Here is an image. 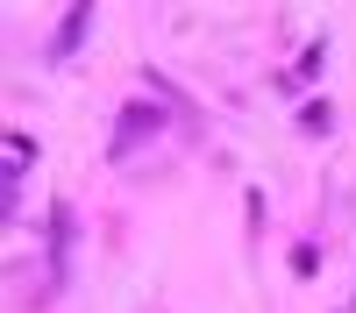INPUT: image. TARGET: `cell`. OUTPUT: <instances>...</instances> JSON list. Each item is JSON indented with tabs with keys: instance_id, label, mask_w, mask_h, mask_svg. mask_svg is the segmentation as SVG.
<instances>
[{
	"instance_id": "obj_1",
	"label": "cell",
	"mask_w": 356,
	"mask_h": 313,
	"mask_svg": "<svg viewBox=\"0 0 356 313\" xmlns=\"http://www.w3.org/2000/svg\"><path fill=\"white\" fill-rule=\"evenodd\" d=\"M164 128V107H150V100H129L122 107V121H114V150H136L143 135H157Z\"/></svg>"
},
{
	"instance_id": "obj_2",
	"label": "cell",
	"mask_w": 356,
	"mask_h": 313,
	"mask_svg": "<svg viewBox=\"0 0 356 313\" xmlns=\"http://www.w3.org/2000/svg\"><path fill=\"white\" fill-rule=\"evenodd\" d=\"M86 22H93V8H72V15H65V28H57V57H65V50H79Z\"/></svg>"
},
{
	"instance_id": "obj_3",
	"label": "cell",
	"mask_w": 356,
	"mask_h": 313,
	"mask_svg": "<svg viewBox=\"0 0 356 313\" xmlns=\"http://www.w3.org/2000/svg\"><path fill=\"white\" fill-rule=\"evenodd\" d=\"M328 121H335V107H328V100H307V107H300V128H307V135H321Z\"/></svg>"
}]
</instances>
